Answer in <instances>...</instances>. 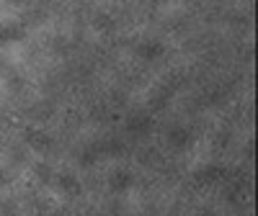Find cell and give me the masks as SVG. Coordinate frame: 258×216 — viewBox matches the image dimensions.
<instances>
[]
</instances>
